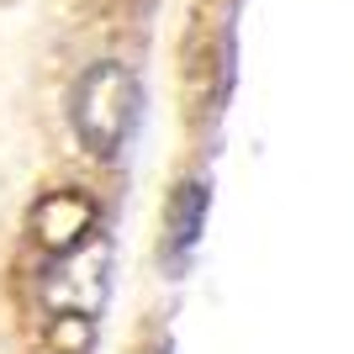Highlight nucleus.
I'll use <instances>...</instances> for the list:
<instances>
[{
  "mask_svg": "<svg viewBox=\"0 0 354 354\" xmlns=\"http://www.w3.org/2000/svg\"><path fill=\"white\" fill-rule=\"evenodd\" d=\"M138 74L127 69V64L106 59L95 64V69L74 85V133H80V143L95 153V159H111V153H122V143H127V133H133L138 122Z\"/></svg>",
  "mask_w": 354,
  "mask_h": 354,
  "instance_id": "obj_1",
  "label": "nucleus"
},
{
  "mask_svg": "<svg viewBox=\"0 0 354 354\" xmlns=\"http://www.w3.org/2000/svg\"><path fill=\"white\" fill-rule=\"evenodd\" d=\"M32 238L48 254H69L85 238H95V201L85 191H48L32 207Z\"/></svg>",
  "mask_w": 354,
  "mask_h": 354,
  "instance_id": "obj_2",
  "label": "nucleus"
},
{
  "mask_svg": "<svg viewBox=\"0 0 354 354\" xmlns=\"http://www.w3.org/2000/svg\"><path fill=\"white\" fill-rule=\"evenodd\" d=\"M207 207H212V191L201 185V180H185L175 196H169V212H164V222H169V249L185 254L201 238V227H207Z\"/></svg>",
  "mask_w": 354,
  "mask_h": 354,
  "instance_id": "obj_3",
  "label": "nucleus"
}]
</instances>
